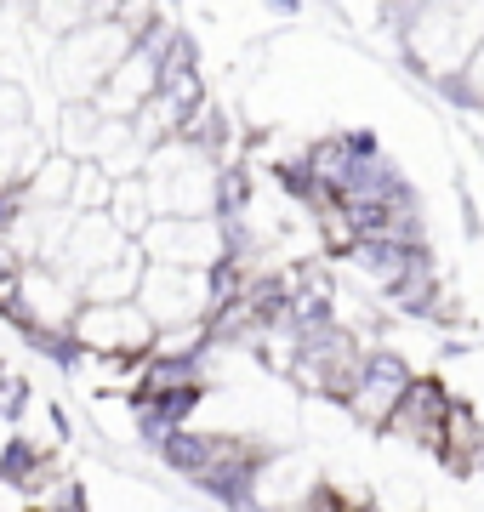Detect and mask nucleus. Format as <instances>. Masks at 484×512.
Here are the masks:
<instances>
[{
	"label": "nucleus",
	"instance_id": "obj_7",
	"mask_svg": "<svg viewBox=\"0 0 484 512\" xmlns=\"http://www.w3.org/2000/svg\"><path fill=\"white\" fill-rule=\"evenodd\" d=\"M410 376H416L410 359H399L393 348H371V359H365V370H359L354 393L342 399L348 421L365 427V433H388V421H393V410H399V399H405Z\"/></svg>",
	"mask_w": 484,
	"mask_h": 512
},
{
	"label": "nucleus",
	"instance_id": "obj_14",
	"mask_svg": "<svg viewBox=\"0 0 484 512\" xmlns=\"http://www.w3.org/2000/svg\"><path fill=\"white\" fill-rule=\"evenodd\" d=\"M109 200H114V177L103 171V165H80L75 171V194H69V211L75 217H103L109 211Z\"/></svg>",
	"mask_w": 484,
	"mask_h": 512
},
{
	"label": "nucleus",
	"instance_id": "obj_1",
	"mask_svg": "<svg viewBox=\"0 0 484 512\" xmlns=\"http://www.w3.org/2000/svg\"><path fill=\"white\" fill-rule=\"evenodd\" d=\"M484 46V6H405L399 52L428 86L450 92Z\"/></svg>",
	"mask_w": 484,
	"mask_h": 512
},
{
	"label": "nucleus",
	"instance_id": "obj_6",
	"mask_svg": "<svg viewBox=\"0 0 484 512\" xmlns=\"http://www.w3.org/2000/svg\"><path fill=\"white\" fill-rule=\"evenodd\" d=\"M137 308L149 313L154 330L171 325H194V319H211V274H194V268H143V285H137Z\"/></svg>",
	"mask_w": 484,
	"mask_h": 512
},
{
	"label": "nucleus",
	"instance_id": "obj_13",
	"mask_svg": "<svg viewBox=\"0 0 484 512\" xmlns=\"http://www.w3.org/2000/svg\"><path fill=\"white\" fill-rule=\"evenodd\" d=\"M75 160H63V154H46L40 171L23 183V205H35V211H69V194H75Z\"/></svg>",
	"mask_w": 484,
	"mask_h": 512
},
{
	"label": "nucleus",
	"instance_id": "obj_3",
	"mask_svg": "<svg viewBox=\"0 0 484 512\" xmlns=\"http://www.w3.org/2000/svg\"><path fill=\"white\" fill-rule=\"evenodd\" d=\"M69 342H75V353H86V359H149L154 325L137 302H120V308L80 302V313L69 319Z\"/></svg>",
	"mask_w": 484,
	"mask_h": 512
},
{
	"label": "nucleus",
	"instance_id": "obj_12",
	"mask_svg": "<svg viewBox=\"0 0 484 512\" xmlns=\"http://www.w3.org/2000/svg\"><path fill=\"white\" fill-rule=\"evenodd\" d=\"M143 268H149V256L131 245L114 268H97L86 285H80V302H97V308H120V302H137V285H143Z\"/></svg>",
	"mask_w": 484,
	"mask_h": 512
},
{
	"label": "nucleus",
	"instance_id": "obj_5",
	"mask_svg": "<svg viewBox=\"0 0 484 512\" xmlns=\"http://www.w3.org/2000/svg\"><path fill=\"white\" fill-rule=\"evenodd\" d=\"M80 313V285L63 268H46V262H29L18 274V308L0 313L12 330H23V342L29 336H63L69 319Z\"/></svg>",
	"mask_w": 484,
	"mask_h": 512
},
{
	"label": "nucleus",
	"instance_id": "obj_10",
	"mask_svg": "<svg viewBox=\"0 0 484 512\" xmlns=\"http://www.w3.org/2000/svg\"><path fill=\"white\" fill-rule=\"evenodd\" d=\"M126 251H131V239L109 222V211H103V217H75L69 245H63V256H57V268L75 279V285H86L97 268H114Z\"/></svg>",
	"mask_w": 484,
	"mask_h": 512
},
{
	"label": "nucleus",
	"instance_id": "obj_11",
	"mask_svg": "<svg viewBox=\"0 0 484 512\" xmlns=\"http://www.w3.org/2000/svg\"><path fill=\"white\" fill-rule=\"evenodd\" d=\"M439 467L456 478H473L484 467V416L467 399H450L445 439H439Z\"/></svg>",
	"mask_w": 484,
	"mask_h": 512
},
{
	"label": "nucleus",
	"instance_id": "obj_4",
	"mask_svg": "<svg viewBox=\"0 0 484 512\" xmlns=\"http://www.w3.org/2000/svg\"><path fill=\"white\" fill-rule=\"evenodd\" d=\"M137 251L149 256L154 268H194V274H211L228 262V228L223 217H200V222H183V217H160L143 228Z\"/></svg>",
	"mask_w": 484,
	"mask_h": 512
},
{
	"label": "nucleus",
	"instance_id": "obj_9",
	"mask_svg": "<svg viewBox=\"0 0 484 512\" xmlns=\"http://www.w3.org/2000/svg\"><path fill=\"white\" fill-rule=\"evenodd\" d=\"M160 80H166L160 52H154V46H131V52L114 63L109 80L97 86V97H92L97 120H126V126H131V120H137V109L160 92Z\"/></svg>",
	"mask_w": 484,
	"mask_h": 512
},
{
	"label": "nucleus",
	"instance_id": "obj_2",
	"mask_svg": "<svg viewBox=\"0 0 484 512\" xmlns=\"http://www.w3.org/2000/svg\"><path fill=\"white\" fill-rule=\"evenodd\" d=\"M137 40L114 23V6H97L92 23H80L69 40H57L52 52H46V74H52V86L63 103H92L97 86L114 74V63L131 52Z\"/></svg>",
	"mask_w": 484,
	"mask_h": 512
},
{
	"label": "nucleus",
	"instance_id": "obj_15",
	"mask_svg": "<svg viewBox=\"0 0 484 512\" xmlns=\"http://www.w3.org/2000/svg\"><path fill=\"white\" fill-rule=\"evenodd\" d=\"M23 274V262H18V251H12V239L0 234V279H18Z\"/></svg>",
	"mask_w": 484,
	"mask_h": 512
},
{
	"label": "nucleus",
	"instance_id": "obj_8",
	"mask_svg": "<svg viewBox=\"0 0 484 512\" xmlns=\"http://www.w3.org/2000/svg\"><path fill=\"white\" fill-rule=\"evenodd\" d=\"M450 399H456V393H450V387L439 382V376H428V370H416L382 439L416 444V450H428V456H439V439H445V410H450Z\"/></svg>",
	"mask_w": 484,
	"mask_h": 512
},
{
	"label": "nucleus",
	"instance_id": "obj_16",
	"mask_svg": "<svg viewBox=\"0 0 484 512\" xmlns=\"http://www.w3.org/2000/svg\"><path fill=\"white\" fill-rule=\"evenodd\" d=\"M285 512H302V507H285Z\"/></svg>",
	"mask_w": 484,
	"mask_h": 512
}]
</instances>
